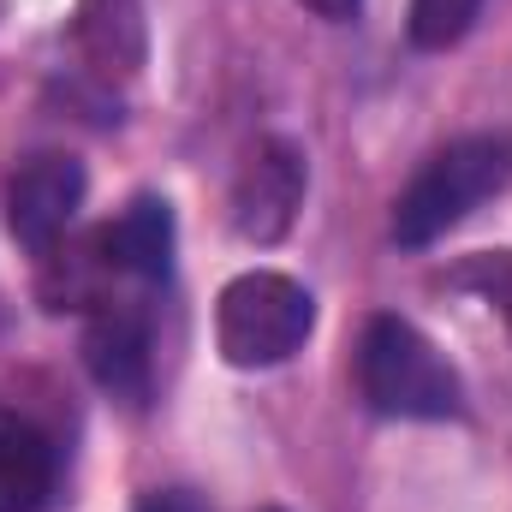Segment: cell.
I'll list each match as a JSON object with an SVG mask.
<instances>
[{
	"label": "cell",
	"instance_id": "6da1fadb",
	"mask_svg": "<svg viewBox=\"0 0 512 512\" xmlns=\"http://www.w3.org/2000/svg\"><path fill=\"white\" fill-rule=\"evenodd\" d=\"M358 393H364L370 411H382V417H417V423L453 417L459 399H465L459 370L405 316H370L364 322V340H358Z\"/></svg>",
	"mask_w": 512,
	"mask_h": 512
},
{
	"label": "cell",
	"instance_id": "7a4b0ae2",
	"mask_svg": "<svg viewBox=\"0 0 512 512\" xmlns=\"http://www.w3.org/2000/svg\"><path fill=\"white\" fill-rule=\"evenodd\" d=\"M512 161H507V143L495 137H459L447 149H435L411 185L393 197V239L405 251H423L435 245L441 233H453L471 209H483L501 185H507Z\"/></svg>",
	"mask_w": 512,
	"mask_h": 512
},
{
	"label": "cell",
	"instance_id": "3957f363",
	"mask_svg": "<svg viewBox=\"0 0 512 512\" xmlns=\"http://www.w3.org/2000/svg\"><path fill=\"white\" fill-rule=\"evenodd\" d=\"M316 328V298L274 268H251L221 286L215 304V346L233 370H274L286 364Z\"/></svg>",
	"mask_w": 512,
	"mask_h": 512
},
{
	"label": "cell",
	"instance_id": "277c9868",
	"mask_svg": "<svg viewBox=\"0 0 512 512\" xmlns=\"http://www.w3.org/2000/svg\"><path fill=\"white\" fill-rule=\"evenodd\" d=\"M84 161L78 155H30L12 179H6V221H12V239L24 251L48 256L60 251V239L72 233L78 209H84Z\"/></svg>",
	"mask_w": 512,
	"mask_h": 512
},
{
	"label": "cell",
	"instance_id": "5b68a950",
	"mask_svg": "<svg viewBox=\"0 0 512 512\" xmlns=\"http://www.w3.org/2000/svg\"><path fill=\"white\" fill-rule=\"evenodd\" d=\"M304 209V149L286 137H262L233 185V233L245 245H280Z\"/></svg>",
	"mask_w": 512,
	"mask_h": 512
},
{
	"label": "cell",
	"instance_id": "8992f818",
	"mask_svg": "<svg viewBox=\"0 0 512 512\" xmlns=\"http://www.w3.org/2000/svg\"><path fill=\"white\" fill-rule=\"evenodd\" d=\"M84 364L102 393L143 405L149 399V370H155V352H149V316L126 304V298H108L96 304L90 328H84Z\"/></svg>",
	"mask_w": 512,
	"mask_h": 512
},
{
	"label": "cell",
	"instance_id": "52a82bcc",
	"mask_svg": "<svg viewBox=\"0 0 512 512\" xmlns=\"http://www.w3.org/2000/svg\"><path fill=\"white\" fill-rule=\"evenodd\" d=\"M90 245L102 256V268L120 274V280H137V286L167 280V268H173V209H167V197H149V191L131 197Z\"/></svg>",
	"mask_w": 512,
	"mask_h": 512
},
{
	"label": "cell",
	"instance_id": "ba28073f",
	"mask_svg": "<svg viewBox=\"0 0 512 512\" xmlns=\"http://www.w3.org/2000/svg\"><path fill=\"white\" fill-rule=\"evenodd\" d=\"M72 42L90 60V72L137 78L143 54H149V24H143V0H78L72 12Z\"/></svg>",
	"mask_w": 512,
	"mask_h": 512
},
{
	"label": "cell",
	"instance_id": "9c48e42d",
	"mask_svg": "<svg viewBox=\"0 0 512 512\" xmlns=\"http://www.w3.org/2000/svg\"><path fill=\"white\" fill-rule=\"evenodd\" d=\"M60 483V453L54 441L0 405V512H42Z\"/></svg>",
	"mask_w": 512,
	"mask_h": 512
},
{
	"label": "cell",
	"instance_id": "30bf717a",
	"mask_svg": "<svg viewBox=\"0 0 512 512\" xmlns=\"http://www.w3.org/2000/svg\"><path fill=\"white\" fill-rule=\"evenodd\" d=\"M483 0H411V42L417 48H453L477 24Z\"/></svg>",
	"mask_w": 512,
	"mask_h": 512
},
{
	"label": "cell",
	"instance_id": "8fae6325",
	"mask_svg": "<svg viewBox=\"0 0 512 512\" xmlns=\"http://www.w3.org/2000/svg\"><path fill=\"white\" fill-rule=\"evenodd\" d=\"M465 280H477V286H483V292H489V298H495V304H501V310L512 316V251L483 256V262H477Z\"/></svg>",
	"mask_w": 512,
	"mask_h": 512
},
{
	"label": "cell",
	"instance_id": "7c38bea8",
	"mask_svg": "<svg viewBox=\"0 0 512 512\" xmlns=\"http://www.w3.org/2000/svg\"><path fill=\"white\" fill-rule=\"evenodd\" d=\"M137 512H209L191 489H149L143 501H137Z\"/></svg>",
	"mask_w": 512,
	"mask_h": 512
},
{
	"label": "cell",
	"instance_id": "4fadbf2b",
	"mask_svg": "<svg viewBox=\"0 0 512 512\" xmlns=\"http://www.w3.org/2000/svg\"><path fill=\"white\" fill-rule=\"evenodd\" d=\"M304 6H316V12H328V18H346V12H358V0H304Z\"/></svg>",
	"mask_w": 512,
	"mask_h": 512
}]
</instances>
